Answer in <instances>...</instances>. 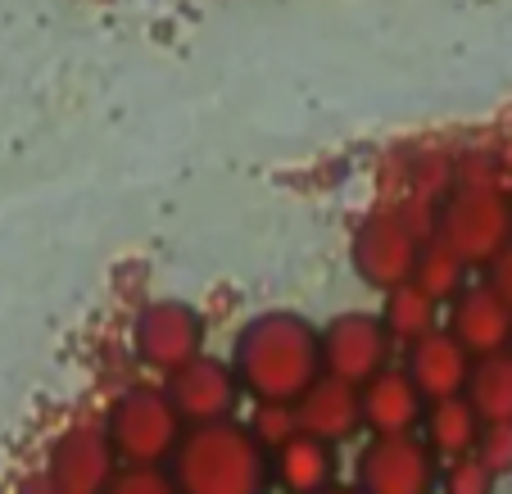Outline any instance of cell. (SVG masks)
<instances>
[{
	"label": "cell",
	"mask_w": 512,
	"mask_h": 494,
	"mask_svg": "<svg viewBox=\"0 0 512 494\" xmlns=\"http://www.w3.org/2000/svg\"><path fill=\"white\" fill-rule=\"evenodd\" d=\"M300 417V431L313 440H327V445H349V440L363 431V395L358 386L336 377H322L309 395L295 404Z\"/></svg>",
	"instance_id": "10"
},
{
	"label": "cell",
	"mask_w": 512,
	"mask_h": 494,
	"mask_svg": "<svg viewBox=\"0 0 512 494\" xmlns=\"http://www.w3.org/2000/svg\"><path fill=\"white\" fill-rule=\"evenodd\" d=\"M390 327L363 313H345L322 331V368L327 377L349 381V386H368L372 377L390 368Z\"/></svg>",
	"instance_id": "5"
},
{
	"label": "cell",
	"mask_w": 512,
	"mask_h": 494,
	"mask_svg": "<svg viewBox=\"0 0 512 494\" xmlns=\"http://www.w3.org/2000/svg\"><path fill=\"white\" fill-rule=\"evenodd\" d=\"M494 295H499V300L512 309V263H508V259H503L499 272H494Z\"/></svg>",
	"instance_id": "21"
},
{
	"label": "cell",
	"mask_w": 512,
	"mask_h": 494,
	"mask_svg": "<svg viewBox=\"0 0 512 494\" xmlns=\"http://www.w3.org/2000/svg\"><path fill=\"white\" fill-rule=\"evenodd\" d=\"M467 399L481 413L485 427H508L512 422V354H494V359H476L472 381H467Z\"/></svg>",
	"instance_id": "15"
},
{
	"label": "cell",
	"mask_w": 512,
	"mask_h": 494,
	"mask_svg": "<svg viewBox=\"0 0 512 494\" xmlns=\"http://www.w3.org/2000/svg\"><path fill=\"white\" fill-rule=\"evenodd\" d=\"M386 327H390V336L417 345L422 336H431V331H435V300L422 291V286H404V291L390 295Z\"/></svg>",
	"instance_id": "16"
},
{
	"label": "cell",
	"mask_w": 512,
	"mask_h": 494,
	"mask_svg": "<svg viewBox=\"0 0 512 494\" xmlns=\"http://www.w3.org/2000/svg\"><path fill=\"white\" fill-rule=\"evenodd\" d=\"M109 481H114V449L91 431L68 436L50 463V494H109Z\"/></svg>",
	"instance_id": "12"
},
{
	"label": "cell",
	"mask_w": 512,
	"mask_h": 494,
	"mask_svg": "<svg viewBox=\"0 0 512 494\" xmlns=\"http://www.w3.org/2000/svg\"><path fill=\"white\" fill-rule=\"evenodd\" d=\"M327 494H358L354 485H336V490H327Z\"/></svg>",
	"instance_id": "22"
},
{
	"label": "cell",
	"mask_w": 512,
	"mask_h": 494,
	"mask_svg": "<svg viewBox=\"0 0 512 494\" xmlns=\"http://www.w3.org/2000/svg\"><path fill=\"white\" fill-rule=\"evenodd\" d=\"M186 422L177 417L168 390H127L114 408H109V427L105 440L114 449V458H123L127 467H159L173 463L177 445L186 436Z\"/></svg>",
	"instance_id": "3"
},
{
	"label": "cell",
	"mask_w": 512,
	"mask_h": 494,
	"mask_svg": "<svg viewBox=\"0 0 512 494\" xmlns=\"http://www.w3.org/2000/svg\"><path fill=\"white\" fill-rule=\"evenodd\" d=\"M476 458H481L494 476H512V422L508 427H485L481 445H476Z\"/></svg>",
	"instance_id": "20"
},
{
	"label": "cell",
	"mask_w": 512,
	"mask_h": 494,
	"mask_svg": "<svg viewBox=\"0 0 512 494\" xmlns=\"http://www.w3.org/2000/svg\"><path fill=\"white\" fill-rule=\"evenodd\" d=\"M422 427H426V445L445 458V463H454V458H472L476 445H481V436H485V422H481V413L472 408L467 395L431 404Z\"/></svg>",
	"instance_id": "14"
},
{
	"label": "cell",
	"mask_w": 512,
	"mask_h": 494,
	"mask_svg": "<svg viewBox=\"0 0 512 494\" xmlns=\"http://www.w3.org/2000/svg\"><path fill=\"white\" fill-rule=\"evenodd\" d=\"M245 427H250V436L259 440L268 454H277L281 445H290V440L300 436V417H295L290 404H259Z\"/></svg>",
	"instance_id": "17"
},
{
	"label": "cell",
	"mask_w": 512,
	"mask_h": 494,
	"mask_svg": "<svg viewBox=\"0 0 512 494\" xmlns=\"http://www.w3.org/2000/svg\"><path fill=\"white\" fill-rule=\"evenodd\" d=\"M472 368H476V359L449 336V331H431V336H422L417 345H408V363H404V372L426 395V404L467 395Z\"/></svg>",
	"instance_id": "7"
},
{
	"label": "cell",
	"mask_w": 512,
	"mask_h": 494,
	"mask_svg": "<svg viewBox=\"0 0 512 494\" xmlns=\"http://www.w3.org/2000/svg\"><path fill=\"white\" fill-rule=\"evenodd\" d=\"M449 336L472 354V359H494L512 349V309L494 291H467L454 300Z\"/></svg>",
	"instance_id": "11"
},
{
	"label": "cell",
	"mask_w": 512,
	"mask_h": 494,
	"mask_svg": "<svg viewBox=\"0 0 512 494\" xmlns=\"http://www.w3.org/2000/svg\"><path fill=\"white\" fill-rule=\"evenodd\" d=\"M200 322L195 313L177 309V304H159V309L141 313L136 322V354L159 372H182L186 363L200 359Z\"/></svg>",
	"instance_id": "8"
},
{
	"label": "cell",
	"mask_w": 512,
	"mask_h": 494,
	"mask_svg": "<svg viewBox=\"0 0 512 494\" xmlns=\"http://www.w3.org/2000/svg\"><path fill=\"white\" fill-rule=\"evenodd\" d=\"M232 372L254 404H300L322 377V336L290 313H268L250 322L236 340Z\"/></svg>",
	"instance_id": "1"
},
{
	"label": "cell",
	"mask_w": 512,
	"mask_h": 494,
	"mask_svg": "<svg viewBox=\"0 0 512 494\" xmlns=\"http://www.w3.org/2000/svg\"><path fill=\"white\" fill-rule=\"evenodd\" d=\"M173 481L177 494H268L272 454L245 422L191 427L173 454Z\"/></svg>",
	"instance_id": "2"
},
{
	"label": "cell",
	"mask_w": 512,
	"mask_h": 494,
	"mask_svg": "<svg viewBox=\"0 0 512 494\" xmlns=\"http://www.w3.org/2000/svg\"><path fill=\"white\" fill-rule=\"evenodd\" d=\"M440 454L417 436H372L354 463L358 494H435L440 490Z\"/></svg>",
	"instance_id": "4"
},
{
	"label": "cell",
	"mask_w": 512,
	"mask_h": 494,
	"mask_svg": "<svg viewBox=\"0 0 512 494\" xmlns=\"http://www.w3.org/2000/svg\"><path fill=\"white\" fill-rule=\"evenodd\" d=\"M272 485L281 494H327L336 490V445L313 436H295L272 454Z\"/></svg>",
	"instance_id": "13"
},
{
	"label": "cell",
	"mask_w": 512,
	"mask_h": 494,
	"mask_svg": "<svg viewBox=\"0 0 512 494\" xmlns=\"http://www.w3.org/2000/svg\"><path fill=\"white\" fill-rule=\"evenodd\" d=\"M109 494H177V481L159 467H127L109 481Z\"/></svg>",
	"instance_id": "19"
},
{
	"label": "cell",
	"mask_w": 512,
	"mask_h": 494,
	"mask_svg": "<svg viewBox=\"0 0 512 494\" xmlns=\"http://www.w3.org/2000/svg\"><path fill=\"white\" fill-rule=\"evenodd\" d=\"M168 399H173L177 417L186 427H213V422H232V408L241 399V381L227 363L195 359L168 381Z\"/></svg>",
	"instance_id": "6"
},
{
	"label": "cell",
	"mask_w": 512,
	"mask_h": 494,
	"mask_svg": "<svg viewBox=\"0 0 512 494\" xmlns=\"http://www.w3.org/2000/svg\"><path fill=\"white\" fill-rule=\"evenodd\" d=\"M358 395H363V427L372 436H417V427L426 422V408H431L404 368H386Z\"/></svg>",
	"instance_id": "9"
},
{
	"label": "cell",
	"mask_w": 512,
	"mask_h": 494,
	"mask_svg": "<svg viewBox=\"0 0 512 494\" xmlns=\"http://www.w3.org/2000/svg\"><path fill=\"white\" fill-rule=\"evenodd\" d=\"M494 485H499V476L476 454L454 458V463H445V472H440V494H494Z\"/></svg>",
	"instance_id": "18"
}]
</instances>
